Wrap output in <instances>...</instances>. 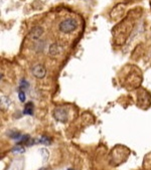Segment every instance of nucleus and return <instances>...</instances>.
Wrapping results in <instances>:
<instances>
[{
  "label": "nucleus",
  "instance_id": "0eeeda50",
  "mask_svg": "<svg viewBox=\"0 0 151 170\" xmlns=\"http://www.w3.org/2000/svg\"><path fill=\"white\" fill-rule=\"evenodd\" d=\"M28 86H29V84L25 80H22L21 81H20V88L19 89H21V90H25V89H28Z\"/></svg>",
  "mask_w": 151,
  "mask_h": 170
},
{
  "label": "nucleus",
  "instance_id": "f03ea898",
  "mask_svg": "<svg viewBox=\"0 0 151 170\" xmlns=\"http://www.w3.org/2000/svg\"><path fill=\"white\" fill-rule=\"evenodd\" d=\"M53 117L59 122H66L68 119V112L63 108H56L53 111Z\"/></svg>",
  "mask_w": 151,
  "mask_h": 170
},
{
  "label": "nucleus",
  "instance_id": "20e7f679",
  "mask_svg": "<svg viewBox=\"0 0 151 170\" xmlns=\"http://www.w3.org/2000/svg\"><path fill=\"white\" fill-rule=\"evenodd\" d=\"M43 32V29L40 26H35L34 28H32V30L30 31L29 35L32 39H38L40 36H41Z\"/></svg>",
  "mask_w": 151,
  "mask_h": 170
},
{
  "label": "nucleus",
  "instance_id": "f257e3e1",
  "mask_svg": "<svg viewBox=\"0 0 151 170\" xmlns=\"http://www.w3.org/2000/svg\"><path fill=\"white\" fill-rule=\"evenodd\" d=\"M78 27V22L73 18H68L63 20L59 23V30L63 33H70Z\"/></svg>",
  "mask_w": 151,
  "mask_h": 170
},
{
  "label": "nucleus",
  "instance_id": "1a4fd4ad",
  "mask_svg": "<svg viewBox=\"0 0 151 170\" xmlns=\"http://www.w3.org/2000/svg\"><path fill=\"white\" fill-rule=\"evenodd\" d=\"M40 142H41L42 144H45V145H49V144H50L49 138L46 137V136H42V137L40 138Z\"/></svg>",
  "mask_w": 151,
  "mask_h": 170
},
{
  "label": "nucleus",
  "instance_id": "9b49d317",
  "mask_svg": "<svg viewBox=\"0 0 151 170\" xmlns=\"http://www.w3.org/2000/svg\"><path fill=\"white\" fill-rule=\"evenodd\" d=\"M68 170H72V169H68Z\"/></svg>",
  "mask_w": 151,
  "mask_h": 170
},
{
  "label": "nucleus",
  "instance_id": "39448f33",
  "mask_svg": "<svg viewBox=\"0 0 151 170\" xmlns=\"http://www.w3.org/2000/svg\"><path fill=\"white\" fill-rule=\"evenodd\" d=\"M33 110H34V108H33V104L31 103V102H29V103H27L25 105L24 112H23V113H24L25 115H32Z\"/></svg>",
  "mask_w": 151,
  "mask_h": 170
},
{
  "label": "nucleus",
  "instance_id": "423d86ee",
  "mask_svg": "<svg viewBox=\"0 0 151 170\" xmlns=\"http://www.w3.org/2000/svg\"><path fill=\"white\" fill-rule=\"evenodd\" d=\"M59 45H56V43H55V45H52L49 47V53L52 54V56H56V54H59Z\"/></svg>",
  "mask_w": 151,
  "mask_h": 170
},
{
  "label": "nucleus",
  "instance_id": "9d476101",
  "mask_svg": "<svg viewBox=\"0 0 151 170\" xmlns=\"http://www.w3.org/2000/svg\"><path fill=\"white\" fill-rule=\"evenodd\" d=\"M13 151H14V152H16V151H17V152H23V151H24V149H23L22 147H15L14 149H13Z\"/></svg>",
  "mask_w": 151,
  "mask_h": 170
},
{
  "label": "nucleus",
  "instance_id": "7ed1b4c3",
  "mask_svg": "<svg viewBox=\"0 0 151 170\" xmlns=\"http://www.w3.org/2000/svg\"><path fill=\"white\" fill-rule=\"evenodd\" d=\"M32 74H33V76L35 78H38V79H43L46 74V70L45 67L41 66V64H38V66H35L32 69Z\"/></svg>",
  "mask_w": 151,
  "mask_h": 170
},
{
  "label": "nucleus",
  "instance_id": "6e6552de",
  "mask_svg": "<svg viewBox=\"0 0 151 170\" xmlns=\"http://www.w3.org/2000/svg\"><path fill=\"white\" fill-rule=\"evenodd\" d=\"M18 97H19V100L21 102H24L25 101V94H24V91L19 89V92H18Z\"/></svg>",
  "mask_w": 151,
  "mask_h": 170
}]
</instances>
